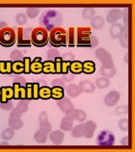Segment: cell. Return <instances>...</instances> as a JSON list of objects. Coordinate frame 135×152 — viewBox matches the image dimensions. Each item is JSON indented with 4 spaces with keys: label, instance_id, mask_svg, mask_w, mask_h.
Masks as SVG:
<instances>
[{
    "label": "cell",
    "instance_id": "19",
    "mask_svg": "<svg viewBox=\"0 0 135 152\" xmlns=\"http://www.w3.org/2000/svg\"><path fill=\"white\" fill-rule=\"evenodd\" d=\"M57 105L60 108V110L64 113L68 110L74 107V105L70 101V99H69L68 97H63L62 98L61 100H58V102H57Z\"/></svg>",
    "mask_w": 135,
    "mask_h": 152
},
{
    "label": "cell",
    "instance_id": "46",
    "mask_svg": "<svg viewBox=\"0 0 135 152\" xmlns=\"http://www.w3.org/2000/svg\"><path fill=\"white\" fill-rule=\"evenodd\" d=\"M39 89H40L39 83H32V99L34 100L39 99Z\"/></svg>",
    "mask_w": 135,
    "mask_h": 152
},
{
    "label": "cell",
    "instance_id": "38",
    "mask_svg": "<svg viewBox=\"0 0 135 152\" xmlns=\"http://www.w3.org/2000/svg\"><path fill=\"white\" fill-rule=\"evenodd\" d=\"M14 135H15V129H12V128L6 129L2 133V139L8 141V140H10L11 139L14 137Z\"/></svg>",
    "mask_w": 135,
    "mask_h": 152
},
{
    "label": "cell",
    "instance_id": "10",
    "mask_svg": "<svg viewBox=\"0 0 135 152\" xmlns=\"http://www.w3.org/2000/svg\"><path fill=\"white\" fill-rule=\"evenodd\" d=\"M120 93L117 91H111L108 92L104 98V103L107 107L116 106L120 100Z\"/></svg>",
    "mask_w": 135,
    "mask_h": 152
},
{
    "label": "cell",
    "instance_id": "8",
    "mask_svg": "<svg viewBox=\"0 0 135 152\" xmlns=\"http://www.w3.org/2000/svg\"><path fill=\"white\" fill-rule=\"evenodd\" d=\"M21 113L17 110L16 108L13 109L9 115V127L14 129L15 130L20 129L23 127V121L20 118Z\"/></svg>",
    "mask_w": 135,
    "mask_h": 152
},
{
    "label": "cell",
    "instance_id": "54",
    "mask_svg": "<svg viewBox=\"0 0 135 152\" xmlns=\"http://www.w3.org/2000/svg\"><path fill=\"white\" fill-rule=\"evenodd\" d=\"M64 82H68V83H70L74 80V75H69V74H66V75H63V78Z\"/></svg>",
    "mask_w": 135,
    "mask_h": 152
},
{
    "label": "cell",
    "instance_id": "29",
    "mask_svg": "<svg viewBox=\"0 0 135 152\" xmlns=\"http://www.w3.org/2000/svg\"><path fill=\"white\" fill-rule=\"evenodd\" d=\"M105 25V20L102 16L101 15H97L95 16L90 21V26L92 28L96 29V30H100Z\"/></svg>",
    "mask_w": 135,
    "mask_h": 152
},
{
    "label": "cell",
    "instance_id": "22",
    "mask_svg": "<svg viewBox=\"0 0 135 152\" xmlns=\"http://www.w3.org/2000/svg\"><path fill=\"white\" fill-rule=\"evenodd\" d=\"M42 73L45 75H54L56 74V66L54 61L47 60L43 63Z\"/></svg>",
    "mask_w": 135,
    "mask_h": 152
},
{
    "label": "cell",
    "instance_id": "56",
    "mask_svg": "<svg viewBox=\"0 0 135 152\" xmlns=\"http://www.w3.org/2000/svg\"><path fill=\"white\" fill-rule=\"evenodd\" d=\"M12 61H5V69H6V74L10 75L12 74Z\"/></svg>",
    "mask_w": 135,
    "mask_h": 152
},
{
    "label": "cell",
    "instance_id": "5",
    "mask_svg": "<svg viewBox=\"0 0 135 152\" xmlns=\"http://www.w3.org/2000/svg\"><path fill=\"white\" fill-rule=\"evenodd\" d=\"M91 30L90 27L77 28L76 45L79 48H90Z\"/></svg>",
    "mask_w": 135,
    "mask_h": 152
},
{
    "label": "cell",
    "instance_id": "27",
    "mask_svg": "<svg viewBox=\"0 0 135 152\" xmlns=\"http://www.w3.org/2000/svg\"><path fill=\"white\" fill-rule=\"evenodd\" d=\"M100 72H101V75L103 77H106V78L109 79V78L113 77L116 75L117 69H116L115 66L114 67H104V66H101V69H100Z\"/></svg>",
    "mask_w": 135,
    "mask_h": 152
},
{
    "label": "cell",
    "instance_id": "36",
    "mask_svg": "<svg viewBox=\"0 0 135 152\" xmlns=\"http://www.w3.org/2000/svg\"><path fill=\"white\" fill-rule=\"evenodd\" d=\"M96 12L92 8H85L82 11V16L85 20L93 19L96 15Z\"/></svg>",
    "mask_w": 135,
    "mask_h": 152
},
{
    "label": "cell",
    "instance_id": "1",
    "mask_svg": "<svg viewBox=\"0 0 135 152\" xmlns=\"http://www.w3.org/2000/svg\"><path fill=\"white\" fill-rule=\"evenodd\" d=\"M40 23L47 31H51L54 28L61 27L63 24V16L58 11H46L40 18Z\"/></svg>",
    "mask_w": 135,
    "mask_h": 152
},
{
    "label": "cell",
    "instance_id": "32",
    "mask_svg": "<svg viewBox=\"0 0 135 152\" xmlns=\"http://www.w3.org/2000/svg\"><path fill=\"white\" fill-rule=\"evenodd\" d=\"M25 67H24V63L21 60L19 61H15L12 63V72L15 75H21L24 73Z\"/></svg>",
    "mask_w": 135,
    "mask_h": 152
},
{
    "label": "cell",
    "instance_id": "51",
    "mask_svg": "<svg viewBox=\"0 0 135 152\" xmlns=\"http://www.w3.org/2000/svg\"><path fill=\"white\" fill-rule=\"evenodd\" d=\"M51 85H52V86H60L64 88L65 82L63 81V79H61V78H57V79H54L53 80H52Z\"/></svg>",
    "mask_w": 135,
    "mask_h": 152
},
{
    "label": "cell",
    "instance_id": "50",
    "mask_svg": "<svg viewBox=\"0 0 135 152\" xmlns=\"http://www.w3.org/2000/svg\"><path fill=\"white\" fill-rule=\"evenodd\" d=\"M70 64L71 62H69V61H63V63H62V72H61L62 75L69 74Z\"/></svg>",
    "mask_w": 135,
    "mask_h": 152
},
{
    "label": "cell",
    "instance_id": "45",
    "mask_svg": "<svg viewBox=\"0 0 135 152\" xmlns=\"http://www.w3.org/2000/svg\"><path fill=\"white\" fill-rule=\"evenodd\" d=\"M54 63H55V66H56V74L60 75L61 72H62V63H63L62 57L59 56V57L56 58L54 59Z\"/></svg>",
    "mask_w": 135,
    "mask_h": 152
},
{
    "label": "cell",
    "instance_id": "18",
    "mask_svg": "<svg viewBox=\"0 0 135 152\" xmlns=\"http://www.w3.org/2000/svg\"><path fill=\"white\" fill-rule=\"evenodd\" d=\"M96 57L98 59L100 60L101 63H105L108 60L112 59V54L107 52V50L103 48H100L96 50Z\"/></svg>",
    "mask_w": 135,
    "mask_h": 152
},
{
    "label": "cell",
    "instance_id": "6",
    "mask_svg": "<svg viewBox=\"0 0 135 152\" xmlns=\"http://www.w3.org/2000/svg\"><path fill=\"white\" fill-rule=\"evenodd\" d=\"M16 41V32L11 27L0 30V45L5 48L12 47Z\"/></svg>",
    "mask_w": 135,
    "mask_h": 152
},
{
    "label": "cell",
    "instance_id": "61",
    "mask_svg": "<svg viewBox=\"0 0 135 152\" xmlns=\"http://www.w3.org/2000/svg\"><path fill=\"white\" fill-rule=\"evenodd\" d=\"M8 27V24L4 21H1L0 22V30L4 29V28Z\"/></svg>",
    "mask_w": 135,
    "mask_h": 152
},
{
    "label": "cell",
    "instance_id": "60",
    "mask_svg": "<svg viewBox=\"0 0 135 152\" xmlns=\"http://www.w3.org/2000/svg\"><path fill=\"white\" fill-rule=\"evenodd\" d=\"M121 144H122L123 145H129V138H128V136L124 137L123 139H122Z\"/></svg>",
    "mask_w": 135,
    "mask_h": 152
},
{
    "label": "cell",
    "instance_id": "57",
    "mask_svg": "<svg viewBox=\"0 0 135 152\" xmlns=\"http://www.w3.org/2000/svg\"><path fill=\"white\" fill-rule=\"evenodd\" d=\"M20 99L21 100H25L26 99V86H20Z\"/></svg>",
    "mask_w": 135,
    "mask_h": 152
},
{
    "label": "cell",
    "instance_id": "41",
    "mask_svg": "<svg viewBox=\"0 0 135 152\" xmlns=\"http://www.w3.org/2000/svg\"><path fill=\"white\" fill-rule=\"evenodd\" d=\"M10 58L12 61H19L21 60L22 58H24V56L22 52H20V50H14L10 53Z\"/></svg>",
    "mask_w": 135,
    "mask_h": 152
},
{
    "label": "cell",
    "instance_id": "13",
    "mask_svg": "<svg viewBox=\"0 0 135 152\" xmlns=\"http://www.w3.org/2000/svg\"><path fill=\"white\" fill-rule=\"evenodd\" d=\"M124 26L120 23H115L110 28V36L114 39H119L124 32Z\"/></svg>",
    "mask_w": 135,
    "mask_h": 152
},
{
    "label": "cell",
    "instance_id": "52",
    "mask_svg": "<svg viewBox=\"0 0 135 152\" xmlns=\"http://www.w3.org/2000/svg\"><path fill=\"white\" fill-rule=\"evenodd\" d=\"M62 58L63 61H69L73 62L75 60V55L72 53H65L62 56Z\"/></svg>",
    "mask_w": 135,
    "mask_h": 152
},
{
    "label": "cell",
    "instance_id": "25",
    "mask_svg": "<svg viewBox=\"0 0 135 152\" xmlns=\"http://www.w3.org/2000/svg\"><path fill=\"white\" fill-rule=\"evenodd\" d=\"M83 64V71L82 73L85 74V75H91L93 73H95L96 71V64L93 61H85Z\"/></svg>",
    "mask_w": 135,
    "mask_h": 152
},
{
    "label": "cell",
    "instance_id": "21",
    "mask_svg": "<svg viewBox=\"0 0 135 152\" xmlns=\"http://www.w3.org/2000/svg\"><path fill=\"white\" fill-rule=\"evenodd\" d=\"M79 86L80 87L82 92L93 93L96 91V86L90 80H82L80 82Z\"/></svg>",
    "mask_w": 135,
    "mask_h": 152
},
{
    "label": "cell",
    "instance_id": "35",
    "mask_svg": "<svg viewBox=\"0 0 135 152\" xmlns=\"http://www.w3.org/2000/svg\"><path fill=\"white\" fill-rule=\"evenodd\" d=\"M124 32L123 36L119 38L120 39V45L123 47L124 48H128L129 47V40H128V27H124Z\"/></svg>",
    "mask_w": 135,
    "mask_h": 152
},
{
    "label": "cell",
    "instance_id": "30",
    "mask_svg": "<svg viewBox=\"0 0 135 152\" xmlns=\"http://www.w3.org/2000/svg\"><path fill=\"white\" fill-rule=\"evenodd\" d=\"M64 97V90L63 87L53 86L52 88V98L54 100H61Z\"/></svg>",
    "mask_w": 135,
    "mask_h": 152
},
{
    "label": "cell",
    "instance_id": "12",
    "mask_svg": "<svg viewBox=\"0 0 135 152\" xmlns=\"http://www.w3.org/2000/svg\"><path fill=\"white\" fill-rule=\"evenodd\" d=\"M39 123H40V129L49 133L52 130V126L50 124L48 119V115L46 112H42L39 116Z\"/></svg>",
    "mask_w": 135,
    "mask_h": 152
},
{
    "label": "cell",
    "instance_id": "9",
    "mask_svg": "<svg viewBox=\"0 0 135 152\" xmlns=\"http://www.w3.org/2000/svg\"><path fill=\"white\" fill-rule=\"evenodd\" d=\"M65 114L66 116L69 117L73 120H77L78 122H80V123L85 121L87 118V115L85 111L81 109H75L74 107H72L69 110H68Z\"/></svg>",
    "mask_w": 135,
    "mask_h": 152
},
{
    "label": "cell",
    "instance_id": "16",
    "mask_svg": "<svg viewBox=\"0 0 135 152\" xmlns=\"http://www.w3.org/2000/svg\"><path fill=\"white\" fill-rule=\"evenodd\" d=\"M85 132L84 136L87 139H91L96 129V124L92 120H89L85 123Z\"/></svg>",
    "mask_w": 135,
    "mask_h": 152
},
{
    "label": "cell",
    "instance_id": "7",
    "mask_svg": "<svg viewBox=\"0 0 135 152\" xmlns=\"http://www.w3.org/2000/svg\"><path fill=\"white\" fill-rule=\"evenodd\" d=\"M97 144L101 146H111L115 143V136L109 130L101 131L97 136Z\"/></svg>",
    "mask_w": 135,
    "mask_h": 152
},
{
    "label": "cell",
    "instance_id": "62",
    "mask_svg": "<svg viewBox=\"0 0 135 152\" xmlns=\"http://www.w3.org/2000/svg\"><path fill=\"white\" fill-rule=\"evenodd\" d=\"M128 53H126V56H125V61H126V63H127V64L128 63Z\"/></svg>",
    "mask_w": 135,
    "mask_h": 152
},
{
    "label": "cell",
    "instance_id": "34",
    "mask_svg": "<svg viewBox=\"0 0 135 152\" xmlns=\"http://www.w3.org/2000/svg\"><path fill=\"white\" fill-rule=\"evenodd\" d=\"M95 86L99 89H105L110 86V80L106 77H100L96 80Z\"/></svg>",
    "mask_w": 135,
    "mask_h": 152
},
{
    "label": "cell",
    "instance_id": "33",
    "mask_svg": "<svg viewBox=\"0 0 135 152\" xmlns=\"http://www.w3.org/2000/svg\"><path fill=\"white\" fill-rule=\"evenodd\" d=\"M47 134L48 133H47L46 131L42 130V129H39L36 132V134H35V140H36V141L39 143V144H44V143H46V141L47 140Z\"/></svg>",
    "mask_w": 135,
    "mask_h": 152
},
{
    "label": "cell",
    "instance_id": "23",
    "mask_svg": "<svg viewBox=\"0 0 135 152\" xmlns=\"http://www.w3.org/2000/svg\"><path fill=\"white\" fill-rule=\"evenodd\" d=\"M73 124H74V120L68 116H65L64 118L61 120L60 129H61V130H63L65 132L71 131L72 128H73Z\"/></svg>",
    "mask_w": 135,
    "mask_h": 152
},
{
    "label": "cell",
    "instance_id": "47",
    "mask_svg": "<svg viewBox=\"0 0 135 152\" xmlns=\"http://www.w3.org/2000/svg\"><path fill=\"white\" fill-rule=\"evenodd\" d=\"M21 85L19 83H13V89H14V99L18 100L20 99V91Z\"/></svg>",
    "mask_w": 135,
    "mask_h": 152
},
{
    "label": "cell",
    "instance_id": "63",
    "mask_svg": "<svg viewBox=\"0 0 135 152\" xmlns=\"http://www.w3.org/2000/svg\"><path fill=\"white\" fill-rule=\"evenodd\" d=\"M0 97H1V88H0Z\"/></svg>",
    "mask_w": 135,
    "mask_h": 152
},
{
    "label": "cell",
    "instance_id": "42",
    "mask_svg": "<svg viewBox=\"0 0 135 152\" xmlns=\"http://www.w3.org/2000/svg\"><path fill=\"white\" fill-rule=\"evenodd\" d=\"M23 63H24V67H25L24 74H26V75L31 74V58L30 57H24Z\"/></svg>",
    "mask_w": 135,
    "mask_h": 152
},
{
    "label": "cell",
    "instance_id": "17",
    "mask_svg": "<svg viewBox=\"0 0 135 152\" xmlns=\"http://www.w3.org/2000/svg\"><path fill=\"white\" fill-rule=\"evenodd\" d=\"M49 139L54 145H61L64 139V134L61 130L53 131L49 135Z\"/></svg>",
    "mask_w": 135,
    "mask_h": 152
},
{
    "label": "cell",
    "instance_id": "3",
    "mask_svg": "<svg viewBox=\"0 0 135 152\" xmlns=\"http://www.w3.org/2000/svg\"><path fill=\"white\" fill-rule=\"evenodd\" d=\"M49 41V34L43 27L34 28L31 33V44L34 46L42 48L46 46Z\"/></svg>",
    "mask_w": 135,
    "mask_h": 152
},
{
    "label": "cell",
    "instance_id": "43",
    "mask_svg": "<svg viewBox=\"0 0 135 152\" xmlns=\"http://www.w3.org/2000/svg\"><path fill=\"white\" fill-rule=\"evenodd\" d=\"M60 56V53L58 50L57 49H50L47 53V60H51V61H54V59Z\"/></svg>",
    "mask_w": 135,
    "mask_h": 152
},
{
    "label": "cell",
    "instance_id": "26",
    "mask_svg": "<svg viewBox=\"0 0 135 152\" xmlns=\"http://www.w3.org/2000/svg\"><path fill=\"white\" fill-rule=\"evenodd\" d=\"M39 98L42 100H49L52 98V88L47 86L40 87L39 89Z\"/></svg>",
    "mask_w": 135,
    "mask_h": 152
},
{
    "label": "cell",
    "instance_id": "37",
    "mask_svg": "<svg viewBox=\"0 0 135 152\" xmlns=\"http://www.w3.org/2000/svg\"><path fill=\"white\" fill-rule=\"evenodd\" d=\"M28 103H29V102H28L27 100L26 101V99H25V100H21V101H20V102H18L15 108H16L21 114L25 113L26 112L28 111V108H29Z\"/></svg>",
    "mask_w": 135,
    "mask_h": 152
},
{
    "label": "cell",
    "instance_id": "39",
    "mask_svg": "<svg viewBox=\"0 0 135 152\" xmlns=\"http://www.w3.org/2000/svg\"><path fill=\"white\" fill-rule=\"evenodd\" d=\"M40 10L38 8H28L26 10V15L30 19H35L39 15Z\"/></svg>",
    "mask_w": 135,
    "mask_h": 152
},
{
    "label": "cell",
    "instance_id": "2",
    "mask_svg": "<svg viewBox=\"0 0 135 152\" xmlns=\"http://www.w3.org/2000/svg\"><path fill=\"white\" fill-rule=\"evenodd\" d=\"M49 42L54 48L67 46V31L63 27L53 29L49 33Z\"/></svg>",
    "mask_w": 135,
    "mask_h": 152
},
{
    "label": "cell",
    "instance_id": "59",
    "mask_svg": "<svg viewBox=\"0 0 135 152\" xmlns=\"http://www.w3.org/2000/svg\"><path fill=\"white\" fill-rule=\"evenodd\" d=\"M0 74H3V75L6 74L5 61H0Z\"/></svg>",
    "mask_w": 135,
    "mask_h": 152
},
{
    "label": "cell",
    "instance_id": "24",
    "mask_svg": "<svg viewBox=\"0 0 135 152\" xmlns=\"http://www.w3.org/2000/svg\"><path fill=\"white\" fill-rule=\"evenodd\" d=\"M69 71L73 75H80L83 71V64L80 61L74 60L71 62L70 66H69Z\"/></svg>",
    "mask_w": 135,
    "mask_h": 152
},
{
    "label": "cell",
    "instance_id": "55",
    "mask_svg": "<svg viewBox=\"0 0 135 152\" xmlns=\"http://www.w3.org/2000/svg\"><path fill=\"white\" fill-rule=\"evenodd\" d=\"M98 44H99V40L97 39V37L95 36H91V37H90V48H95L97 47Z\"/></svg>",
    "mask_w": 135,
    "mask_h": 152
},
{
    "label": "cell",
    "instance_id": "11",
    "mask_svg": "<svg viewBox=\"0 0 135 152\" xmlns=\"http://www.w3.org/2000/svg\"><path fill=\"white\" fill-rule=\"evenodd\" d=\"M14 98V89L11 86H3L1 87V97L0 102L6 103L9 100Z\"/></svg>",
    "mask_w": 135,
    "mask_h": 152
},
{
    "label": "cell",
    "instance_id": "40",
    "mask_svg": "<svg viewBox=\"0 0 135 152\" xmlns=\"http://www.w3.org/2000/svg\"><path fill=\"white\" fill-rule=\"evenodd\" d=\"M119 129L122 131H128L129 129V121L127 118H123V119H120L118 121V124H117Z\"/></svg>",
    "mask_w": 135,
    "mask_h": 152
},
{
    "label": "cell",
    "instance_id": "20",
    "mask_svg": "<svg viewBox=\"0 0 135 152\" xmlns=\"http://www.w3.org/2000/svg\"><path fill=\"white\" fill-rule=\"evenodd\" d=\"M66 91L68 95L72 98H76L79 96L82 92L80 87L75 84H69L66 86Z\"/></svg>",
    "mask_w": 135,
    "mask_h": 152
},
{
    "label": "cell",
    "instance_id": "48",
    "mask_svg": "<svg viewBox=\"0 0 135 152\" xmlns=\"http://www.w3.org/2000/svg\"><path fill=\"white\" fill-rule=\"evenodd\" d=\"M26 100L30 101L32 99V83L26 82Z\"/></svg>",
    "mask_w": 135,
    "mask_h": 152
},
{
    "label": "cell",
    "instance_id": "31",
    "mask_svg": "<svg viewBox=\"0 0 135 152\" xmlns=\"http://www.w3.org/2000/svg\"><path fill=\"white\" fill-rule=\"evenodd\" d=\"M85 124H80L77 125L74 129H71L72 136L75 137V138H80L82 136H84L85 135Z\"/></svg>",
    "mask_w": 135,
    "mask_h": 152
},
{
    "label": "cell",
    "instance_id": "58",
    "mask_svg": "<svg viewBox=\"0 0 135 152\" xmlns=\"http://www.w3.org/2000/svg\"><path fill=\"white\" fill-rule=\"evenodd\" d=\"M14 82L15 83H19L20 85H26V80L25 78H23L22 76H16L15 79H14Z\"/></svg>",
    "mask_w": 135,
    "mask_h": 152
},
{
    "label": "cell",
    "instance_id": "14",
    "mask_svg": "<svg viewBox=\"0 0 135 152\" xmlns=\"http://www.w3.org/2000/svg\"><path fill=\"white\" fill-rule=\"evenodd\" d=\"M123 15V13L119 9H113L108 12L107 15V21L110 24H115Z\"/></svg>",
    "mask_w": 135,
    "mask_h": 152
},
{
    "label": "cell",
    "instance_id": "44",
    "mask_svg": "<svg viewBox=\"0 0 135 152\" xmlns=\"http://www.w3.org/2000/svg\"><path fill=\"white\" fill-rule=\"evenodd\" d=\"M15 20H16L17 24L19 26H24L27 22V17L26 15V14H24V13H19L16 15Z\"/></svg>",
    "mask_w": 135,
    "mask_h": 152
},
{
    "label": "cell",
    "instance_id": "28",
    "mask_svg": "<svg viewBox=\"0 0 135 152\" xmlns=\"http://www.w3.org/2000/svg\"><path fill=\"white\" fill-rule=\"evenodd\" d=\"M75 30L74 27H69L67 32V45H69V47L73 48L74 47L76 44L75 41Z\"/></svg>",
    "mask_w": 135,
    "mask_h": 152
},
{
    "label": "cell",
    "instance_id": "15",
    "mask_svg": "<svg viewBox=\"0 0 135 152\" xmlns=\"http://www.w3.org/2000/svg\"><path fill=\"white\" fill-rule=\"evenodd\" d=\"M43 63H42L41 57H36L31 64V73L34 75H40L42 73Z\"/></svg>",
    "mask_w": 135,
    "mask_h": 152
},
{
    "label": "cell",
    "instance_id": "53",
    "mask_svg": "<svg viewBox=\"0 0 135 152\" xmlns=\"http://www.w3.org/2000/svg\"><path fill=\"white\" fill-rule=\"evenodd\" d=\"M0 107L4 111H9V110L13 109V104L10 102H8L6 103H1L0 102Z\"/></svg>",
    "mask_w": 135,
    "mask_h": 152
},
{
    "label": "cell",
    "instance_id": "4",
    "mask_svg": "<svg viewBox=\"0 0 135 152\" xmlns=\"http://www.w3.org/2000/svg\"><path fill=\"white\" fill-rule=\"evenodd\" d=\"M33 28H17V45L20 48H30L31 46V33Z\"/></svg>",
    "mask_w": 135,
    "mask_h": 152
},
{
    "label": "cell",
    "instance_id": "49",
    "mask_svg": "<svg viewBox=\"0 0 135 152\" xmlns=\"http://www.w3.org/2000/svg\"><path fill=\"white\" fill-rule=\"evenodd\" d=\"M115 113L117 115H123L128 113V106H119L115 109Z\"/></svg>",
    "mask_w": 135,
    "mask_h": 152
}]
</instances>
